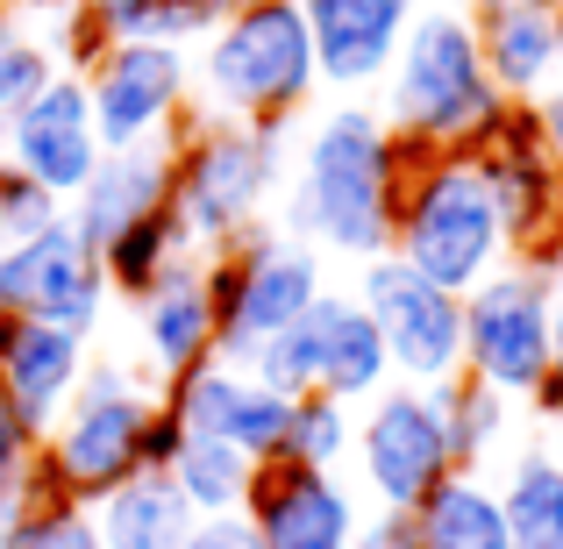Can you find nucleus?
<instances>
[{
	"label": "nucleus",
	"mask_w": 563,
	"mask_h": 549,
	"mask_svg": "<svg viewBox=\"0 0 563 549\" xmlns=\"http://www.w3.org/2000/svg\"><path fill=\"white\" fill-rule=\"evenodd\" d=\"M407 186V143L385 129L372 108H329L300 143L292 172V207L286 235L335 257H385L393 250V215Z\"/></svg>",
	"instance_id": "obj_1"
},
{
	"label": "nucleus",
	"mask_w": 563,
	"mask_h": 549,
	"mask_svg": "<svg viewBox=\"0 0 563 549\" xmlns=\"http://www.w3.org/2000/svg\"><path fill=\"white\" fill-rule=\"evenodd\" d=\"M514 100L493 86L471 8H421L385 72V129L421 151H478Z\"/></svg>",
	"instance_id": "obj_2"
},
{
	"label": "nucleus",
	"mask_w": 563,
	"mask_h": 549,
	"mask_svg": "<svg viewBox=\"0 0 563 549\" xmlns=\"http://www.w3.org/2000/svg\"><path fill=\"white\" fill-rule=\"evenodd\" d=\"M314 86H321V65H314L300 0L229 8L200 36V57H192V100H200L192 114H214V122L286 129L314 100Z\"/></svg>",
	"instance_id": "obj_3"
},
{
	"label": "nucleus",
	"mask_w": 563,
	"mask_h": 549,
	"mask_svg": "<svg viewBox=\"0 0 563 549\" xmlns=\"http://www.w3.org/2000/svg\"><path fill=\"white\" fill-rule=\"evenodd\" d=\"M393 257H407L442 293H471L514 257L499 200L471 151H421L407 143V186L393 215Z\"/></svg>",
	"instance_id": "obj_4"
},
{
	"label": "nucleus",
	"mask_w": 563,
	"mask_h": 549,
	"mask_svg": "<svg viewBox=\"0 0 563 549\" xmlns=\"http://www.w3.org/2000/svg\"><path fill=\"white\" fill-rule=\"evenodd\" d=\"M278 136L286 129L214 122V114L179 122V136H172V215L200 257L264 229V207L278 193Z\"/></svg>",
	"instance_id": "obj_5"
},
{
	"label": "nucleus",
	"mask_w": 563,
	"mask_h": 549,
	"mask_svg": "<svg viewBox=\"0 0 563 549\" xmlns=\"http://www.w3.org/2000/svg\"><path fill=\"white\" fill-rule=\"evenodd\" d=\"M151 414H157V393L129 364H114V358L86 364L71 407L57 414V428L36 442L43 485L65 493V499H79V507H100L114 485H129L143 471Z\"/></svg>",
	"instance_id": "obj_6"
},
{
	"label": "nucleus",
	"mask_w": 563,
	"mask_h": 549,
	"mask_svg": "<svg viewBox=\"0 0 563 549\" xmlns=\"http://www.w3.org/2000/svg\"><path fill=\"white\" fill-rule=\"evenodd\" d=\"M321 257L314 243L286 229H250L243 243L207 257V300H214V358L250 364L272 336H286L321 300Z\"/></svg>",
	"instance_id": "obj_7"
},
{
	"label": "nucleus",
	"mask_w": 563,
	"mask_h": 549,
	"mask_svg": "<svg viewBox=\"0 0 563 549\" xmlns=\"http://www.w3.org/2000/svg\"><path fill=\"white\" fill-rule=\"evenodd\" d=\"M556 364V286L528 257H507L464 293V371L499 399H528Z\"/></svg>",
	"instance_id": "obj_8"
},
{
	"label": "nucleus",
	"mask_w": 563,
	"mask_h": 549,
	"mask_svg": "<svg viewBox=\"0 0 563 549\" xmlns=\"http://www.w3.org/2000/svg\"><path fill=\"white\" fill-rule=\"evenodd\" d=\"M79 79H86V100H93L100 151L172 143L192 108V57L179 43H108Z\"/></svg>",
	"instance_id": "obj_9"
},
{
	"label": "nucleus",
	"mask_w": 563,
	"mask_h": 549,
	"mask_svg": "<svg viewBox=\"0 0 563 549\" xmlns=\"http://www.w3.org/2000/svg\"><path fill=\"white\" fill-rule=\"evenodd\" d=\"M364 315L378 321L393 378L407 385H442L464 371V293H442L435 278H421L407 257H372L357 278Z\"/></svg>",
	"instance_id": "obj_10"
},
{
	"label": "nucleus",
	"mask_w": 563,
	"mask_h": 549,
	"mask_svg": "<svg viewBox=\"0 0 563 549\" xmlns=\"http://www.w3.org/2000/svg\"><path fill=\"white\" fill-rule=\"evenodd\" d=\"M108 300L114 293H108V272H100V250L71 221H51L22 243H0V315L93 336Z\"/></svg>",
	"instance_id": "obj_11"
},
{
	"label": "nucleus",
	"mask_w": 563,
	"mask_h": 549,
	"mask_svg": "<svg viewBox=\"0 0 563 549\" xmlns=\"http://www.w3.org/2000/svg\"><path fill=\"white\" fill-rule=\"evenodd\" d=\"M357 464H364V485L378 493V507H393V514H413L450 479L456 457H450V436H442V414L428 399V385L393 378L385 393L364 399Z\"/></svg>",
	"instance_id": "obj_12"
},
{
	"label": "nucleus",
	"mask_w": 563,
	"mask_h": 549,
	"mask_svg": "<svg viewBox=\"0 0 563 549\" xmlns=\"http://www.w3.org/2000/svg\"><path fill=\"white\" fill-rule=\"evenodd\" d=\"M0 157L22 179L51 186L57 200H71L100 165V136H93V100H86L79 72H51L22 108L0 122Z\"/></svg>",
	"instance_id": "obj_13"
},
{
	"label": "nucleus",
	"mask_w": 563,
	"mask_h": 549,
	"mask_svg": "<svg viewBox=\"0 0 563 549\" xmlns=\"http://www.w3.org/2000/svg\"><path fill=\"white\" fill-rule=\"evenodd\" d=\"M243 521L257 536V549H350L357 542V499H350V485L335 471L272 457L250 479Z\"/></svg>",
	"instance_id": "obj_14"
},
{
	"label": "nucleus",
	"mask_w": 563,
	"mask_h": 549,
	"mask_svg": "<svg viewBox=\"0 0 563 549\" xmlns=\"http://www.w3.org/2000/svg\"><path fill=\"white\" fill-rule=\"evenodd\" d=\"M172 414L186 421V436H214V442H235L243 457H257V464H272V457H286V421H292V399L272 393L264 378H250L243 364L229 358H207L192 364L186 378L165 385Z\"/></svg>",
	"instance_id": "obj_15"
},
{
	"label": "nucleus",
	"mask_w": 563,
	"mask_h": 549,
	"mask_svg": "<svg viewBox=\"0 0 563 549\" xmlns=\"http://www.w3.org/2000/svg\"><path fill=\"white\" fill-rule=\"evenodd\" d=\"M471 157H478L485 186H493V200H499V221H507L514 257H521V250L550 229V215H556V200H563V165L542 151L536 100H514V108L499 114V129Z\"/></svg>",
	"instance_id": "obj_16"
},
{
	"label": "nucleus",
	"mask_w": 563,
	"mask_h": 549,
	"mask_svg": "<svg viewBox=\"0 0 563 549\" xmlns=\"http://www.w3.org/2000/svg\"><path fill=\"white\" fill-rule=\"evenodd\" d=\"M307 36H314L321 86H378L399 57V36L421 14V0H300Z\"/></svg>",
	"instance_id": "obj_17"
},
{
	"label": "nucleus",
	"mask_w": 563,
	"mask_h": 549,
	"mask_svg": "<svg viewBox=\"0 0 563 549\" xmlns=\"http://www.w3.org/2000/svg\"><path fill=\"white\" fill-rule=\"evenodd\" d=\"M292 336H300V350H307V378H314V393L343 399V407H357V399H372V393L393 385L385 336H378V321L364 315L357 293H321V300L292 321Z\"/></svg>",
	"instance_id": "obj_18"
},
{
	"label": "nucleus",
	"mask_w": 563,
	"mask_h": 549,
	"mask_svg": "<svg viewBox=\"0 0 563 549\" xmlns=\"http://www.w3.org/2000/svg\"><path fill=\"white\" fill-rule=\"evenodd\" d=\"M86 378V336L51 329V321H22V315H0V393L8 407L22 414L29 436H51L57 414L71 407Z\"/></svg>",
	"instance_id": "obj_19"
},
{
	"label": "nucleus",
	"mask_w": 563,
	"mask_h": 549,
	"mask_svg": "<svg viewBox=\"0 0 563 549\" xmlns=\"http://www.w3.org/2000/svg\"><path fill=\"white\" fill-rule=\"evenodd\" d=\"M136 329H143V358H151V371L165 385L214 358V300H207V257L200 250H186L136 300Z\"/></svg>",
	"instance_id": "obj_20"
},
{
	"label": "nucleus",
	"mask_w": 563,
	"mask_h": 549,
	"mask_svg": "<svg viewBox=\"0 0 563 549\" xmlns=\"http://www.w3.org/2000/svg\"><path fill=\"white\" fill-rule=\"evenodd\" d=\"M165 200H172V143H136V151H100L93 179L65 200V221L93 250H108L129 221H143Z\"/></svg>",
	"instance_id": "obj_21"
},
{
	"label": "nucleus",
	"mask_w": 563,
	"mask_h": 549,
	"mask_svg": "<svg viewBox=\"0 0 563 549\" xmlns=\"http://www.w3.org/2000/svg\"><path fill=\"white\" fill-rule=\"evenodd\" d=\"M478 29L485 72L507 100H542L563 65V8H478L471 14Z\"/></svg>",
	"instance_id": "obj_22"
},
{
	"label": "nucleus",
	"mask_w": 563,
	"mask_h": 549,
	"mask_svg": "<svg viewBox=\"0 0 563 549\" xmlns=\"http://www.w3.org/2000/svg\"><path fill=\"white\" fill-rule=\"evenodd\" d=\"M93 521H100V549H186L200 514L186 507V493L165 471H136L93 507Z\"/></svg>",
	"instance_id": "obj_23"
},
{
	"label": "nucleus",
	"mask_w": 563,
	"mask_h": 549,
	"mask_svg": "<svg viewBox=\"0 0 563 549\" xmlns=\"http://www.w3.org/2000/svg\"><path fill=\"white\" fill-rule=\"evenodd\" d=\"M413 542L421 549H507L499 485H485L478 471H450V479L413 507Z\"/></svg>",
	"instance_id": "obj_24"
},
{
	"label": "nucleus",
	"mask_w": 563,
	"mask_h": 549,
	"mask_svg": "<svg viewBox=\"0 0 563 549\" xmlns=\"http://www.w3.org/2000/svg\"><path fill=\"white\" fill-rule=\"evenodd\" d=\"M507 549H563V464L550 450H521L499 479Z\"/></svg>",
	"instance_id": "obj_25"
},
{
	"label": "nucleus",
	"mask_w": 563,
	"mask_h": 549,
	"mask_svg": "<svg viewBox=\"0 0 563 549\" xmlns=\"http://www.w3.org/2000/svg\"><path fill=\"white\" fill-rule=\"evenodd\" d=\"M165 479L186 493V507L200 514V521H221V514H243L250 479H257V457H243L235 442H214V436H186Z\"/></svg>",
	"instance_id": "obj_26"
},
{
	"label": "nucleus",
	"mask_w": 563,
	"mask_h": 549,
	"mask_svg": "<svg viewBox=\"0 0 563 549\" xmlns=\"http://www.w3.org/2000/svg\"><path fill=\"white\" fill-rule=\"evenodd\" d=\"M186 229H179V215H172V200L165 207H151L143 221H129L122 235H114L108 250H100V272H108V293H122V300H143V293L157 286V278L172 272V264L186 257Z\"/></svg>",
	"instance_id": "obj_27"
},
{
	"label": "nucleus",
	"mask_w": 563,
	"mask_h": 549,
	"mask_svg": "<svg viewBox=\"0 0 563 549\" xmlns=\"http://www.w3.org/2000/svg\"><path fill=\"white\" fill-rule=\"evenodd\" d=\"M428 399H435V414H442V436H450L456 471H478V457L507 436V399H499L493 385H478L471 371L428 385Z\"/></svg>",
	"instance_id": "obj_28"
},
{
	"label": "nucleus",
	"mask_w": 563,
	"mask_h": 549,
	"mask_svg": "<svg viewBox=\"0 0 563 549\" xmlns=\"http://www.w3.org/2000/svg\"><path fill=\"white\" fill-rule=\"evenodd\" d=\"M357 450V414L329 393H300L292 399V421H286V457L292 464H314V471H335L343 457Z\"/></svg>",
	"instance_id": "obj_29"
},
{
	"label": "nucleus",
	"mask_w": 563,
	"mask_h": 549,
	"mask_svg": "<svg viewBox=\"0 0 563 549\" xmlns=\"http://www.w3.org/2000/svg\"><path fill=\"white\" fill-rule=\"evenodd\" d=\"M0 549H100V521H93V507H79V499H65V493L43 485L36 507L22 514V528H14Z\"/></svg>",
	"instance_id": "obj_30"
},
{
	"label": "nucleus",
	"mask_w": 563,
	"mask_h": 549,
	"mask_svg": "<svg viewBox=\"0 0 563 549\" xmlns=\"http://www.w3.org/2000/svg\"><path fill=\"white\" fill-rule=\"evenodd\" d=\"M51 72H65V65H57V51L29 36V29L14 22V8H0V122H8V114L36 94Z\"/></svg>",
	"instance_id": "obj_31"
},
{
	"label": "nucleus",
	"mask_w": 563,
	"mask_h": 549,
	"mask_svg": "<svg viewBox=\"0 0 563 549\" xmlns=\"http://www.w3.org/2000/svg\"><path fill=\"white\" fill-rule=\"evenodd\" d=\"M51 221H65V200L51 186L22 179L14 165H0V243H22V235L51 229Z\"/></svg>",
	"instance_id": "obj_32"
},
{
	"label": "nucleus",
	"mask_w": 563,
	"mask_h": 549,
	"mask_svg": "<svg viewBox=\"0 0 563 549\" xmlns=\"http://www.w3.org/2000/svg\"><path fill=\"white\" fill-rule=\"evenodd\" d=\"M179 442H186V421L172 414V399H157V414H151V436H143V471H172Z\"/></svg>",
	"instance_id": "obj_33"
},
{
	"label": "nucleus",
	"mask_w": 563,
	"mask_h": 549,
	"mask_svg": "<svg viewBox=\"0 0 563 549\" xmlns=\"http://www.w3.org/2000/svg\"><path fill=\"white\" fill-rule=\"evenodd\" d=\"M29 464H36V436L22 428V414L0 393V479H14V471H29Z\"/></svg>",
	"instance_id": "obj_34"
},
{
	"label": "nucleus",
	"mask_w": 563,
	"mask_h": 549,
	"mask_svg": "<svg viewBox=\"0 0 563 549\" xmlns=\"http://www.w3.org/2000/svg\"><path fill=\"white\" fill-rule=\"evenodd\" d=\"M350 549H421V542H413V514L378 507V521H357V542H350Z\"/></svg>",
	"instance_id": "obj_35"
},
{
	"label": "nucleus",
	"mask_w": 563,
	"mask_h": 549,
	"mask_svg": "<svg viewBox=\"0 0 563 549\" xmlns=\"http://www.w3.org/2000/svg\"><path fill=\"white\" fill-rule=\"evenodd\" d=\"M521 257H528V264H536V272H542V278H550V286H556V300H563V200H556V215H550V229H542V235H536V243H528V250H521Z\"/></svg>",
	"instance_id": "obj_36"
},
{
	"label": "nucleus",
	"mask_w": 563,
	"mask_h": 549,
	"mask_svg": "<svg viewBox=\"0 0 563 549\" xmlns=\"http://www.w3.org/2000/svg\"><path fill=\"white\" fill-rule=\"evenodd\" d=\"M186 549H257V536H250L243 514H221V521H200V528H192Z\"/></svg>",
	"instance_id": "obj_37"
},
{
	"label": "nucleus",
	"mask_w": 563,
	"mask_h": 549,
	"mask_svg": "<svg viewBox=\"0 0 563 549\" xmlns=\"http://www.w3.org/2000/svg\"><path fill=\"white\" fill-rule=\"evenodd\" d=\"M536 129H542V151L563 165V65H556V79H550V94L536 100Z\"/></svg>",
	"instance_id": "obj_38"
},
{
	"label": "nucleus",
	"mask_w": 563,
	"mask_h": 549,
	"mask_svg": "<svg viewBox=\"0 0 563 549\" xmlns=\"http://www.w3.org/2000/svg\"><path fill=\"white\" fill-rule=\"evenodd\" d=\"M79 8H86V14H100V29H108L114 14H122V8H136V0H79Z\"/></svg>",
	"instance_id": "obj_39"
},
{
	"label": "nucleus",
	"mask_w": 563,
	"mask_h": 549,
	"mask_svg": "<svg viewBox=\"0 0 563 549\" xmlns=\"http://www.w3.org/2000/svg\"><path fill=\"white\" fill-rule=\"evenodd\" d=\"M478 8H563V0H471V14Z\"/></svg>",
	"instance_id": "obj_40"
},
{
	"label": "nucleus",
	"mask_w": 563,
	"mask_h": 549,
	"mask_svg": "<svg viewBox=\"0 0 563 549\" xmlns=\"http://www.w3.org/2000/svg\"><path fill=\"white\" fill-rule=\"evenodd\" d=\"M550 371L563 378V300H556V364H550Z\"/></svg>",
	"instance_id": "obj_41"
}]
</instances>
